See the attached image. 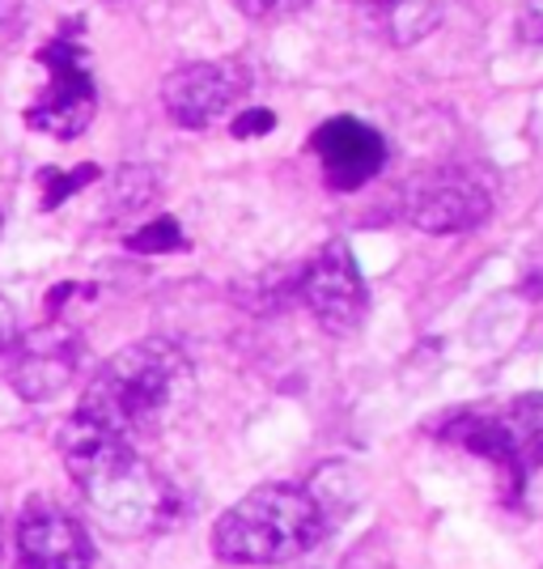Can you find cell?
I'll use <instances>...</instances> for the list:
<instances>
[{
  "mask_svg": "<svg viewBox=\"0 0 543 569\" xmlns=\"http://www.w3.org/2000/svg\"><path fill=\"white\" fill-rule=\"evenodd\" d=\"M60 455L90 515L111 536H144L179 519L174 485L153 472V463L137 451V442L86 417H72L60 429Z\"/></svg>",
  "mask_w": 543,
  "mask_h": 569,
  "instance_id": "obj_1",
  "label": "cell"
},
{
  "mask_svg": "<svg viewBox=\"0 0 543 569\" xmlns=\"http://www.w3.org/2000/svg\"><path fill=\"white\" fill-rule=\"evenodd\" d=\"M195 400V370L170 340H141L107 357L81 396L86 421L137 442L174 426Z\"/></svg>",
  "mask_w": 543,
  "mask_h": 569,
  "instance_id": "obj_2",
  "label": "cell"
},
{
  "mask_svg": "<svg viewBox=\"0 0 543 569\" xmlns=\"http://www.w3.org/2000/svg\"><path fill=\"white\" fill-rule=\"evenodd\" d=\"M328 536V510L302 485H260L230 506L213 527L225 566H281Z\"/></svg>",
  "mask_w": 543,
  "mask_h": 569,
  "instance_id": "obj_3",
  "label": "cell"
},
{
  "mask_svg": "<svg viewBox=\"0 0 543 569\" xmlns=\"http://www.w3.org/2000/svg\"><path fill=\"white\" fill-rule=\"evenodd\" d=\"M446 433L472 455L493 459L496 468L514 476V485H522L526 472L543 468V396H522L493 417H459Z\"/></svg>",
  "mask_w": 543,
  "mask_h": 569,
  "instance_id": "obj_4",
  "label": "cell"
},
{
  "mask_svg": "<svg viewBox=\"0 0 543 569\" xmlns=\"http://www.w3.org/2000/svg\"><path fill=\"white\" fill-rule=\"evenodd\" d=\"M39 60L48 64V90L30 102L26 123L34 132H48L56 141H72L90 128L94 119V77L90 60L72 39H56L51 48L39 51Z\"/></svg>",
  "mask_w": 543,
  "mask_h": 569,
  "instance_id": "obj_5",
  "label": "cell"
},
{
  "mask_svg": "<svg viewBox=\"0 0 543 569\" xmlns=\"http://www.w3.org/2000/svg\"><path fill=\"white\" fill-rule=\"evenodd\" d=\"M251 77L238 60H209V64H183L162 81L165 116L179 128H213L217 119L247 94Z\"/></svg>",
  "mask_w": 543,
  "mask_h": 569,
  "instance_id": "obj_6",
  "label": "cell"
},
{
  "mask_svg": "<svg viewBox=\"0 0 543 569\" xmlns=\"http://www.w3.org/2000/svg\"><path fill=\"white\" fill-rule=\"evenodd\" d=\"M298 293L310 307V315L335 336L353 332L361 323V315H365V281H361L353 251L344 242H331L306 263Z\"/></svg>",
  "mask_w": 543,
  "mask_h": 569,
  "instance_id": "obj_7",
  "label": "cell"
},
{
  "mask_svg": "<svg viewBox=\"0 0 543 569\" xmlns=\"http://www.w3.org/2000/svg\"><path fill=\"white\" fill-rule=\"evenodd\" d=\"M310 149H314V158H319V167H323V179H328L335 191L365 188L382 170V162H386V141H382V132L353 116L328 119V123L310 137Z\"/></svg>",
  "mask_w": 543,
  "mask_h": 569,
  "instance_id": "obj_8",
  "label": "cell"
},
{
  "mask_svg": "<svg viewBox=\"0 0 543 569\" xmlns=\"http://www.w3.org/2000/svg\"><path fill=\"white\" fill-rule=\"evenodd\" d=\"M489 213H493V200L484 183H475L463 170H438L408 200V221L425 234H463V230H475Z\"/></svg>",
  "mask_w": 543,
  "mask_h": 569,
  "instance_id": "obj_9",
  "label": "cell"
},
{
  "mask_svg": "<svg viewBox=\"0 0 543 569\" xmlns=\"http://www.w3.org/2000/svg\"><path fill=\"white\" fill-rule=\"evenodd\" d=\"M18 557L43 569H90V536L86 527L60 510L56 501H30L18 522Z\"/></svg>",
  "mask_w": 543,
  "mask_h": 569,
  "instance_id": "obj_10",
  "label": "cell"
},
{
  "mask_svg": "<svg viewBox=\"0 0 543 569\" xmlns=\"http://www.w3.org/2000/svg\"><path fill=\"white\" fill-rule=\"evenodd\" d=\"M77 370V336L43 332L18 340L13 349V387L26 400H48L56 396Z\"/></svg>",
  "mask_w": 543,
  "mask_h": 569,
  "instance_id": "obj_11",
  "label": "cell"
},
{
  "mask_svg": "<svg viewBox=\"0 0 543 569\" xmlns=\"http://www.w3.org/2000/svg\"><path fill=\"white\" fill-rule=\"evenodd\" d=\"M365 26L386 43H416L438 22V0H353Z\"/></svg>",
  "mask_w": 543,
  "mask_h": 569,
  "instance_id": "obj_12",
  "label": "cell"
},
{
  "mask_svg": "<svg viewBox=\"0 0 543 569\" xmlns=\"http://www.w3.org/2000/svg\"><path fill=\"white\" fill-rule=\"evenodd\" d=\"M94 179H98V167H77L72 174H64V170H56V167L43 170V174H39V183H43V209H60L72 191L94 183Z\"/></svg>",
  "mask_w": 543,
  "mask_h": 569,
  "instance_id": "obj_13",
  "label": "cell"
},
{
  "mask_svg": "<svg viewBox=\"0 0 543 569\" xmlns=\"http://www.w3.org/2000/svg\"><path fill=\"white\" fill-rule=\"evenodd\" d=\"M128 247L132 251H183L188 247V238H183V230H179V221L174 217H158L153 226H144V230H137V234L128 238Z\"/></svg>",
  "mask_w": 543,
  "mask_h": 569,
  "instance_id": "obj_14",
  "label": "cell"
},
{
  "mask_svg": "<svg viewBox=\"0 0 543 569\" xmlns=\"http://www.w3.org/2000/svg\"><path fill=\"white\" fill-rule=\"evenodd\" d=\"M234 4L247 18H255V22H276V18H289V13L306 9L310 0H234Z\"/></svg>",
  "mask_w": 543,
  "mask_h": 569,
  "instance_id": "obj_15",
  "label": "cell"
},
{
  "mask_svg": "<svg viewBox=\"0 0 543 569\" xmlns=\"http://www.w3.org/2000/svg\"><path fill=\"white\" fill-rule=\"evenodd\" d=\"M519 39L526 48H543V0H526L519 13Z\"/></svg>",
  "mask_w": 543,
  "mask_h": 569,
  "instance_id": "obj_16",
  "label": "cell"
},
{
  "mask_svg": "<svg viewBox=\"0 0 543 569\" xmlns=\"http://www.w3.org/2000/svg\"><path fill=\"white\" fill-rule=\"evenodd\" d=\"M276 128V116L272 111H263V107H251V111H242L234 119V137L242 141H251V137H260V132H272Z\"/></svg>",
  "mask_w": 543,
  "mask_h": 569,
  "instance_id": "obj_17",
  "label": "cell"
},
{
  "mask_svg": "<svg viewBox=\"0 0 543 569\" xmlns=\"http://www.w3.org/2000/svg\"><path fill=\"white\" fill-rule=\"evenodd\" d=\"M18 340H22V328H18V310H13V302L0 293V357L13 353V349H18Z\"/></svg>",
  "mask_w": 543,
  "mask_h": 569,
  "instance_id": "obj_18",
  "label": "cell"
},
{
  "mask_svg": "<svg viewBox=\"0 0 543 569\" xmlns=\"http://www.w3.org/2000/svg\"><path fill=\"white\" fill-rule=\"evenodd\" d=\"M4 18H13V0H0V22Z\"/></svg>",
  "mask_w": 543,
  "mask_h": 569,
  "instance_id": "obj_19",
  "label": "cell"
},
{
  "mask_svg": "<svg viewBox=\"0 0 543 569\" xmlns=\"http://www.w3.org/2000/svg\"><path fill=\"white\" fill-rule=\"evenodd\" d=\"M0 552H4V531H0Z\"/></svg>",
  "mask_w": 543,
  "mask_h": 569,
  "instance_id": "obj_20",
  "label": "cell"
},
{
  "mask_svg": "<svg viewBox=\"0 0 543 569\" xmlns=\"http://www.w3.org/2000/svg\"><path fill=\"white\" fill-rule=\"evenodd\" d=\"M22 569H43V566H26V561H22Z\"/></svg>",
  "mask_w": 543,
  "mask_h": 569,
  "instance_id": "obj_21",
  "label": "cell"
}]
</instances>
